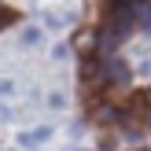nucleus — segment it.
<instances>
[{
    "label": "nucleus",
    "mask_w": 151,
    "mask_h": 151,
    "mask_svg": "<svg viewBox=\"0 0 151 151\" xmlns=\"http://www.w3.org/2000/svg\"><path fill=\"white\" fill-rule=\"evenodd\" d=\"M100 81L103 85H129V66H125L118 55L100 59Z\"/></svg>",
    "instance_id": "f257e3e1"
},
{
    "label": "nucleus",
    "mask_w": 151,
    "mask_h": 151,
    "mask_svg": "<svg viewBox=\"0 0 151 151\" xmlns=\"http://www.w3.org/2000/svg\"><path fill=\"white\" fill-rule=\"evenodd\" d=\"M129 15H133V26H144V29H151V0H147V4L129 7Z\"/></svg>",
    "instance_id": "f03ea898"
}]
</instances>
